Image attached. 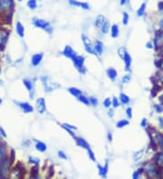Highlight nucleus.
Segmentation results:
<instances>
[{
  "label": "nucleus",
  "instance_id": "nucleus-57",
  "mask_svg": "<svg viewBox=\"0 0 163 179\" xmlns=\"http://www.w3.org/2000/svg\"><path fill=\"white\" fill-rule=\"evenodd\" d=\"M108 139H109V141H112V139H113V137H112V133H110V132H109V133H108Z\"/></svg>",
  "mask_w": 163,
  "mask_h": 179
},
{
  "label": "nucleus",
  "instance_id": "nucleus-37",
  "mask_svg": "<svg viewBox=\"0 0 163 179\" xmlns=\"http://www.w3.org/2000/svg\"><path fill=\"white\" fill-rule=\"evenodd\" d=\"M125 53H126V50H125L124 47H120V48L118 49V54H119L120 57L121 59H123V57H124V55H125Z\"/></svg>",
  "mask_w": 163,
  "mask_h": 179
},
{
  "label": "nucleus",
  "instance_id": "nucleus-6",
  "mask_svg": "<svg viewBox=\"0 0 163 179\" xmlns=\"http://www.w3.org/2000/svg\"><path fill=\"white\" fill-rule=\"evenodd\" d=\"M9 174V161L8 159H4L0 163V176L6 177Z\"/></svg>",
  "mask_w": 163,
  "mask_h": 179
},
{
  "label": "nucleus",
  "instance_id": "nucleus-4",
  "mask_svg": "<svg viewBox=\"0 0 163 179\" xmlns=\"http://www.w3.org/2000/svg\"><path fill=\"white\" fill-rule=\"evenodd\" d=\"M82 39H83V42H84V45L85 46V50L87 52L92 53V54H97L96 51H95V49H94V46L92 45L90 39L85 35H82Z\"/></svg>",
  "mask_w": 163,
  "mask_h": 179
},
{
  "label": "nucleus",
  "instance_id": "nucleus-51",
  "mask_svg": "<svg viewBox=\"0 0 163 179\" xmlns=\"http://www.w3.org/2000/svg\"><path fill=\"white\" fill-rule=\"evenodd\" d=\"M159 51V56H163V45L159 47V49L158 50Z\"/></svg>",
  "mask_w": 163,
  "mask_h": 179
},
{
  "label": "nucleus",
  "instance_id": "nucleus-44",
  "mask_svg": "<svg viewBox=\"0 0 163 179\" xmlns=\"http://www.w3.org/2000/svg\"><path fill=\"white\" fill-rule=\"evenodd\" d=\"M112 102H113V108H118L119 106H120V101H118V99L117 98H113V101H112Z\"/></svg>",
  "mask_w": 163,
  "mask_h": 179
},
{
  "label": "nucleus",
  "instance_id": "nucleus-45",
  "mask_svg": "<svg viewBox=\"0 0 163 179\" xmlns=\"http://www.w3.org/2000/svg\"><path fill=\"white\" fill-rule=\"evenodd\" d=\"M155 109L158 113L163 112V104L162 105H155Z\"/></svg>",
  "mask_w": 163,
  "mask_h": 179
},
{
  "label": "nucleus",
  "instance_id": "nucleus-53",
  "mask_svg": "<svg viewBox=\"0 0 163 179\" xmlns=\"http://www.w3.org/2000/svg\"><path fill=\"white\" fill-rule=\"evenodd\" d=\"M128 2V0H120V6H125Z\"/></svg>",
  "mask_w": 163,
  "mask_h": 179
},
{
  "label": "nucleus",
  "instance_id": "nucleus-7",
  "mask_svg": "<svg viewBox=\"0 0 163 179\" xmlns=\"http://www.w3.org/2000/svg\"><path fill=\"white\" fill-rule=\"evenodd\" d=\"M163 45V31H159L156 34L155 38H154V42H153V45L154 47L159 50V47Z\"/></svg>",
  "mask_w": 163,
  "mask_h": 179
},
{
  "label": "nucleus",
  "instance_id": "nucleus-19",
  "mask_svg": "<svg viewBox=\"0 0 163 179\" xmlns=\"http://www.w3.org/2000/svg\"><path fill=\"white\" fill-rule=\"evenodd\" d=\"M35 148L38 151H40V152H45L47 149V146L42 141L35 140Z\"/></svg>",
  "mask_w": 163,
  "mask_h": 179
},
{
  "label": "nucleus",
  "instance_id": "nucleus-58",
  "mask_svg": "<svg viewBox=\"0 0 163 179\" xmlns=\"http://www.w3.org/2000/svg\"><path fill=\"white\" fill-rule=\"evenodd\" d=\"M159 25H160V28H161V31H163V19L159 22Z\"/></svg>",
  "mask_w": 163,
  "mask_h": 179
},
{
  "label": "nucleus",
  "instance_id": "nucleus-38",
  "mask_svg": "<svg viewBox=\"0 0 163 179\" xmlns=\"http://www.w3.org/2000/svg\"><path fill=\"white\" fill-rule=\"evenodd\" d=\"M87 152H88V156H89V157H90V159H91L92 161H93V162L96 161V159H95L94 153L92 152V150L90 147H89V148H87Z\"/></svg>",
  "mask_w": 163,
  "mask_h": 179
},
{
  "label": "nucleus",
  "instance_id": "nucleus-59",
  "mask_svg": "<svg viewBox=\"0 0 163 179\" xmlns=\"http://www.w3.org/2000/svg\"><path fill=\"white\" fill-rule=\"evenodd\" d=\"M160 101H161L162 104H163V93H162V95L160 96Z\"/></svg>",
  "mask_w": 163,
  "mask_h": 179
},
{
  "label": "nucleus",
  "instance_id": "nucleus-29",
  "mask_svg": "<svg viewBox=\"0 0 163 179\" xmlns=\"http://www.w3.org/2000/svg\"><path fill=\"white\" fill-rule=\"evenodd\" d=\"M127 125H129V121L127 119H120V120H119L117 122L116 127L119 128V129H122V128H124Z\"/></svg>",
  "mask_w": 163,
  "mask_h": 179
},
{
  "label": "nucleus",
  "instance_id": "nucleus-43",
  "mask_svg": "<svg viewBox=\"0 0 163 179\" xmlns=\"http://www.w3.org/2000/svg\"><path fill=\"white\" fill-rule=\"evenodd\" d=\"M32 176L35 177V178L38 176V168H37V166H35V167H34L32 168Z\"/></svg>",
  "mask_w": 163,
  "mask_h": 179
},
{
  "label": "nucleus",
  "instance_id": "nucleus-31",
  "mask_svg": "<svg viewBox=\"0 0 163 179\" xmlns=\"http://www.w3.org/2000/svg\"><path fill=\"white\" fill-rule=\"evenodd\" d=\"M145 10H146V4L143 3V4H141V6L139 7L138 11H137V16L138 17H142L145 14Z\"/></svg>",
  "mask_w": 163,
  "mask_h": 179
},
{
  "label": "nucleus",
  "instance_id": "nucleus-60",
  "mask_svg": "<svg viewBox=\"0 0 163 179\" xmlns=\"http://www.w3.org/2000/svg\"><path fill=\"white\" fill-rule=\"evenodd\" d=\"M1 103H2V100H1V99H0V104H1Z\"/></svg>",
  "mask_w": 163,
  "mask_h": 179
},
{
  "label": "nucleus",
  "instance_id": "nucleus-2",
  "mask_svg": "<svg viewBox=\"0 0 163 179\" xmlns=\"http://www.w3.org/2000/svg\"><path fill=\"white\" fill-rule=\"evenodd\" d=\"M73 63L74 64V66L76 67V69L78 70V72L80 73H86V69L84 67V56H81V55H75L72 58Z\"/></svg>",
  "mask_w": 163,
  "mask_h": 179
},
{
  "label": "nucleus",
  "instance_id": "nucleus-20",
  "mask_svg": "<svg viewBox=\"0 0 163 179\" xmlns=\"http://www.w3.org/2000/svg\"><path fill=\"white\" fill-rule=\"evenodd\" d=\"M106 73H107L108 77L110 78L112 81H115L116 78H117V75H118L117 71L115 70V69H113V68H109L108 70H107V72H106Z\"/></svg>",
  "mask_w": 163,
  "mask_h": 179
},
{
  "label": "nucleus",
  "instance_id": "nucleus-61",
  "mask_svg": "<svg viewBox=\"0 0 163 179\" xmlns=\"http://www.w3.org/2000/svg\"><path fill=\"white\" fill-rule=\"evenodd\" d=\"M18 1H19V2H21V1H23V0H18Z\"/></svg>",
  "mask_w": 163,
  "mask_h": 179
},
{
  "label": "nucleus",
  "instance_id": "nucleus-47",
  "mask_svg": "<svg viewBox=\"0 0 163 179\" xmlns=\"http://www.w3.org/2000/svg\"><path fill=\"white\" fill-rule=\"evenodd\" d=\"M130 81H131V75L130 74L125 75V76H123V78H122V82H123V83H128Z\"/></svg>",
  "mask_w": 163,
  "mask_h": 179
},
{
  "label": "nucleus",
  "instance_id": "nucleus-22",
  "mask_svg": "<svg viewBox=\"0 0 163 179\" xmlns=\"http://www.w3.org/2000/svg\"><path fill=\"white\" fill-rule=\"evenodd\" d=\"M94 49H95V51H96L97 54L101 55V54L102 53V52H103V45H102V43L100 42V41H96V42H95V45H94Z\"/></svg>",
  "mask_w": 163,
  "mask_h": 179
},
{
  "label": "nucleus",
  "instance_id": "nucleus-14",
  "mask_svg": "<svg viewBox=\"0 0 163 179\" xmlns=\"http://www.w3.org/2000/svg\"><path fill=\"white\" fill-rule=\"evenodd\" d=\"M74 139H75V142H76L77 146L83 147V148H85V149H87V148L90 147L88 142L84 139H83V137H74Z\"/></svg>",
  "mask_w": 163,
  "mask_h": 179
},
{
  "label": "nucleus",
  "instance_id": "nucleus-55",
  "mask_svg": "<svg viewBox=\"0 0 163 179\" xmlns=\"http://www.w3.org/2000/svg\"><path fill=\"white\" fill-rule=\"evenodd\" d=\"M108 115H109V117H111V118H113V115H114V111H113V109H111V111H109Z\"/></svg>",
  "mask_w": 163,
  "mask_h": 179
},
{
  "label": "nucleus",
  "instance_id": "nucleus-12",
  "mask_svg": "<svg viewBox=\"0 0 163 179\" xmlns=\"http://www.w3.org/2000/svg\"><path fill=\"white\" fill-rule=\"evenodd\" d=\"M63 54L65 57H68V58L72 59V58L75 55V54H76V52L73 50V48H72L71 46L66 45V46L64 47L63 51Z\"/></svg>",
  "mask_w": 163,
  "mask_h": 179
},
{
  "label": "nucleus",
  "instance_id": "nucleus-13",
  "mask_svg": "<svg viewBox=\"0 0 163 179\" xmlns=\"http://www.w3.org/2000/svg\"><path fill=\"white\" fill-rule=\"evenodd\" d=\"M43 60V53L42 52H39V53H35L32 56V60H31V63H32V65L33 66H37L40 64V63L42 62Z\"/></svg>",
  "mask_w": 163,
  "mask_h": 179
},
{
  "label": "nucleus",
  "instance_id": "nucleus-46",
  "mask_svg": "<svg viewBox=\"0 0 163 179\" xmlns=\"http://www.w3.org/2000/svg\"><path fill=\"white\" fill-rule=\"evenodd\" d=\"M147 125H148V119H147L146 118H143L142 120H141V126L142 128L146 129V128H147Z\"/></svg>",
  "mask_w": 163,
  "mask_h": 179
},
{
  "label": "nucleus",
  "instance_id": "nucleus-15",
  "mask_svg": "<svg viewBox=\"0 0 163 179\" xmlns=\"http://www.w3.org/2000/svg\"><path fill=\"white\" fill-rule=\"evenodd\" d=\"M23 175V168H21L20 166H17L14 168V170L12 171L10 176L12 178H20Z\"/></svg>",
  "mask_w": 163,
  "mask_h": 179
},
{
  "label": "nucleus",
  "instance_id": "nucleus-36",
  "mask_svg": "<svg viewBox=\"0 0 163 179\" xmlns=\"http://www.w3.org/2000/svg\"><path fill=\"white\" fill-rule=\"evenodd\" d=\"M143 171H144L143 168H141V169H139L138 171H135V172L132 174V178H134V179L140 178V176H141V173H142Z\"/></svg>",
  "mask_w": 163,
  "mask_h": 179
},
{
  "label": "nucleus",
  "instance_id": "nucleus-56",
  "mask_svg": "<svg viewBox=\"0 0 163 179\" xmlns=\"http://www.w3.org/2000/svg\"><path fill=\"white\" fill-rule=\"evenodd\" d=\"M159 11L163 12V2H159Z\"/></svg>",
  "mask_w": 163,
  "mask_h": 179
},
{
  "label": "nucleus",
  "instance_id": "nucleus-48",
  "mask_svg": "<svg viewBox=\"0 0 163 179\" xmlns=\"http://www.w3.org/2000/svg\"><path fill=\"white\" fill-rule=\"evenodd\" d=\"M126 115H127L128 119H131L132 118V109H131V108H128L126 109Z\"/></svg>",
  "mask_w": 163,
  "mask_h": 179
},
{
  "label": "nucleus",
  "instance_id": "nucleus-34",
  "mask_svg": "<svg viewBox=\"0 0 163 179\" xmlns=\"http://www.w3.org/2000/svg\"><path fill=\"white\" fill-rule=\"evenodd\" d=\"M129 19H130L129 14L127 12H123V14H122V24L124 25H127L129 24Z\"/></svg>",
  "mask_w": 163,
  "mask_h": 179
},
{
  "label": "nucleus",
  "instance_id": "nucleus-16",
  "mask_svg": "<svg viewBox=\"0 0 163 179\" xmlns=\"http://www.w3.org/2000/svg\"><path fill=\"white\" fill-rule=\"evenodd\" d=\"M23 81H24V84H25V86L26 87V89L30 91V96H31V98H33V97H34V94H35L33 82H32L30 80H27V79H25Z\"/></svg>",
  "mask_w": 163,
  "mask_h": 179
},
{
  "label": "nucleus",
  "instance_id": "nucleus-28",
  "mask_svg": "<svg viewBox=\"0 0 163 179\" xmlns=\"http://www.w3.org/2000/svg\"><path fill=\"white\" fill-rule=\"evenodd\" d=\"M120 102L122 103V104H128L129 102H130V98H129V96L128 95H126V94H124V93H120Z\"/></svg>",
  "mask_w": 163,
  "mask_h": 179
},
{
  "label": "nucleus",
  "instance_id": "nucleus-26",
  "mask_svg": "<svg viewBox=\"0 0 163 179\" xmlns=\"http://www.w3.org/2000/svg\"><path fill=\"white\" fill-rule=\"evenodd\" d=\"M17 33L18 34V35L20 37H24V35H25V28L20 22L17 23Z\"/></svg>",
  "mask_w": 163,
  "mask_h": 179
},
{
  "label": "nucleus",
  "instance_id": "nucleus-30",
  "mask_svg": "<svg viewBox=\"0 0 163 179\" xmlns=\"http://www.w3.org/2000/svg\"><path fill=\"white\" fill-rule=\"evenodd\" d=\"M143 152H144L143 149H141V150H140V151H137V152H135V153L133 154V156H132L133 160H134V161H137V160L141 159V158L142 157Z\"/></svg>",
  "mask_w": 163,
  "mask_h": 179
},
{
  "label": "nucleus",
  "instance_id": "nucleus-35",
  "mask_svg": "<svg viewBox=\"0 0 163 179\" xmlns=\"http://www.w3.org/2000/svg\"><path fill=\"white\" fill-rule=\"evenodd\" d=\"M102 28V34H107L109 31V28H110V24H109L108 21H105V23L102 24V26L101 27Z\"/></svg>",
  "mask_w": 163,
  "mask_h": 179
},
{
  "label": "nucleus",
  "instance_id": "nucleus-62",
  "mask_svg": "<svg viewBox=\"0 0 163 179\" xmlns=\"http://www.w3.org/2000/svg\"><path fill=\"white\" fill-rule=\"evenodd\" d=\"M35 1H39V0H35Z\"/></svg>",
  "mask_w": 163,
  "mask_h": 179
},
{
  "label": "nucleus",
  "instance_id": "nucleus-18",
  "mask_svg": "<svg viewBox=\"0 0 163 179\" xmlns=\"http://www.w3.org/2000/svg\"><path fill=\"white\" fill-rule=\"evenodd\" d=\"M98 169H99V175L100 176L106 178L107 174H108V162H106V164L104 165V167H102L100 165H98Z\"/></svg>",
  "mask_w": 163,
  "mask_h": 179
},
{
  "label": "nucleus",
  "instance_id": "nucleus-21",
  "mask_svg": "<svg viewBox=\"0 0 163 179\" xmlns=\"http://www.w3.org/2000/svg\"><path fill=\"white\" fill-rule=\"evenodd\" d=\"M62 127L68 132V133H70V135L73 137H74L75 136H74V132H73V130H75V129H77V128L76 127H74V126H71L70 124H66V123H64V124H63L62 125Z\"/></svg>",
  "mask_w": 163,
  "mask_h": 179
},
{
  "label": "nucleus",
  "instance_id": "nucleus-27",
  "mask_svg": "<svg viewBox=\"0 0 163 179\" xmlns=\"http://www.w3.org/2000/svg\"><path fill=\"white\" fill-rule=\"evenodd\" d=\"M111 33H112V36L113 38H116L119 36L120 34V29H119V26L117 24H113L111 28Z\"/></svg>",
  "mask_w": 163,
  "mask_h": 179
},
{
  "label": "nucleus",
  "instance_id": "nucleus-23",
  "mask_svg": "<svg viewBox=\"0 0 163 179\" xmlns=\"http://www.w3.org/2000/svg\"><path fill=\"white\" fill-rule=\"evenodd\" d=\"M68 91H69L73 96H74V97H76V98H78L80 95L83 94V91H82L81 90H79V89H77V88H74V87L69 88V89H68Z\"/></svg>",
  "mask_w": 163,
  "mask_h": 179
},
{
  "label": "nucleus",
  "instance_id": "nucleus-3",
  "mask_svg": "<svg viewBox=\"0 0 163 179\" xmlns=\"http://www.w3.org/2000/svg\"><path fill=\"white\" fill-rule=\"evenodd\" d=\"M41 81H42V82H43L45 90L46 92H50V91L60 87V85H58L57 83H53V82L50 80V78L47 76H42L41 77Z\"/></svg>",
  "mask_w": 163,
  "mask_h": 179
},
{
  "label": "nucleus",
  "instance_id": "nucleus-1",
  "mask_svg": "<svg viewBox=\"0 0 163 179\" xmlns=\"http://www.w3.org/2000/svg\"><path fill=\"white\" fill-rule=\"evenodd\" d=\"M33 24L35 27H38V28L45 30L49 35H51L53 33V28L48 21H45L44 19H40V18H34Z\"/></svg>",
  "mask_w": 163,
  "mask_h": 179
},
{
  "label": "nucleus",
  "instance_id": "nucleus-8",
  "mask_svg": "<svg viewBox=\"0 0 163 179\" xmlns=\"http://www.w3.org/2000/svg\"><path fill=\"white\" fill-rule=\"evenodd\" d=\"M68 2H69V5L72 6L81 7V8H83L84 10H89L90 9V6L86 2H80V1H77V0H68Z\"/></svg>",
  "mask_w": 163,
  "mask_h": 179
},
{
  "label": "nucleus",
  "instance_id": "nucleus-40",
  "mask_svg": "<svg viewBox=\"0 0 163 179\" xmlns=\"http://www.w3.org/2000/svg\"><path fill=\"white\" fill-rule=\"evenodd\" d=\"M112 104H113V102H112L111 99H109V98L105 99L104 101H103V105H104L105 108H110Z\"/></svg>",
  "mask_w": 163,
  "mask_h": 179
},
{
  "label": "nucleus",
  "instance_id": "nucleus-9",
  "mask_svg": "<svg viewBox=\"0 0 163 179\" xmlns=\"http://www.w3.org/2000/svg\"><path fill=\"white\" fill-rule=\"evenodd\" d=\"M45 101L44 98H39L36 101V109L38 113L43 114L45 111Z\"/></svg>",
  "mask_w": 163,
  "mask_h": 179
},
{
  "label": "nucleus",
  "instance_id": "nucleus-41",
  "mask_svg": "<svg viewBox=\"0 0 163 179\" xmlns=\"http://www.w3.org/2000/svg\"><path fill=\"white\" fill-rule=\"evenodd\" d=\"M158 79H159L161 82H163V63H162V65L160 66V71H159V74H158Z\"/></svg>",
  "mask_w": 163,
  "mask_h": 179
},
{
  "label": "nucleus",
  "instance_id": "nucleus-32",
  "mask_svg": "<svg viewBox=\"0 0 163 179\" xmlns=\"http://www.w3.org/2000/svg\"><path fill=\"white\" fill-rule=\"evenodd\" d=\"M78 100L81 101V102H83V103H84L85 105H89V104H91L90 103V100H89V98H87L86 96H84V95H80L79 97H78Z\"/></svg>",
  "mask_w": 163,
  "mask_h": 179
},
{
  "label": "nucleus",
  "instance_id": "nucleus-17",
  "mask_svg": "<svg viewBox=\"0 0 163 179\" xmlns=\"http://www.w3.org/2000/svg\"><path fill=\"white\" fill-rule=\"evenodd\" d=\"M123 61L125 63V71L130 72L131 71V57L127 52H126L125 55L123 57Z\"/></svg>",
  "mask_w": 163,
  "mask_h": 179
},
{
  "label": "nucleus",
  "instance_id": "nucleus-39",
  "mask_svg": "<svg viewBox=\"0 0 163 179\" xmlns=\"http://www.w3.org/2000/svg\"><path fill=\"white\" fill-rule=\"evenodd\" d=\"M29 162L31 164H35V166H38L39 163H40V160L38 158L35 157H29Z\"/></svg>",
  "mask_w": 163,
  "mask_h": 179
},
{
  "label": "nucleus",
  "instance_id": "nucleus-33",
  "mask_svg": "<svg viewBox=\"0 0 163 179\" xmlns=\"http://www.w3.org/2000/svg\"><path fill=\"white\" fill-rule=\"evenodd\" d=\"M26 5L31 10H34L37 7V3H36L35 0H28V2H27Z\"/></svg>",
  "mask_w": 163,
  "mask_h": 179
},
{
  "label": "nucleus",
  "instance_id": "nucleus-11",
  "mask_svg": "<svg viewBox=\"0 0 163 179\" xmlns=\"http://www.w3.org/2000/svg\"><path fill=\"white\" fill-rule=\"evenodd\" d=\"M17 105L25 113H30L34 111L33 107L27 102H17Z\"/></svg>",
  "mask_w": 163,
  "mask_h": 179
},
{
  "label": "nucleus",
  "instance_id": "nucleus-50",
  "mask_svg": "<svg viewBox=\"0 0 163 179\" xmlns=\"http://www.w3.org/2000/svg\"><path fill=\"white\" fill-rule=\"evenodd\" d=\"M0 134H1V136H3L4 137H6V133L2 127H0Z\"/></svg>",
  "mask_w": 163,
  "mask_h": 179
},
{
  "label": "nucleus",
  "instance_id": "nucleus-49",
  "mask_svg": "<svg viewBox=\"0 0 163 179\" xmlns=\"http://www.w3.org/2000/svg\"><path fill=\"white\" fill-rule=\"evenodd\" d=\"M58 157H59L60 158H63V159H67L66 155L63 152V151H58Z\"/></svg>",
  "mask_w": 163,
  "mask_h": 179
},
{
  "label": "nucleus",
  "instance_id": "nucleus-25",
  "mask_svg": "<svg viewBox=\"0 0 163 179\" xmlns=\"http://www.w3.org/2000/svg\"><path fill=\"white\" fill-rule=\"evenodd\" d=\"M105 17L102 15L98 16L96 17V20H95V25H96L97 27H99V28H101V27L102 26V24L105 23Z\"/></svg>",
  "mask_w": 163,
  "mask_h": 179
},
{
  "label": "nucleus",
  "instance_id": "nucleus-52",
  "mask_svg": "<svg viewBox=\"0 0 163 179\" xmlns=\"http://www.w3.org/2000/svg\"><path fill=\"white\" fill-rule=\"evenodd\" d=\"M153 46H154V45H152V43H147V44H146V47L149 48V49H152Z\"/></svg>",
  "mask_w": 163,
  "mask_h": 179
},
{
  "label": "nucleus",
  "instance_id": "nucleus-24",
  "mask_svg": "<svg viewBox=\"0 0 163 179\" xmlns=\"http://www.w3.org/2000/svg\"><path fill=\"white\" fill-rule=\"evenodd\" d=\"M155 163L158 165L159 167H163V152H160L156 155L155 157Z\"/></svg>",
  "mask_w": 163,
  "mask_h": 179
},
{
  "label": "nucleus",
  "instance_id": "nucleus-42",
  "mask_svg": "<svg viewBox=\"0 0 163 179\" xmlns=\"http://www.w3.org/2000/svg\"><path fill=\"white\" fill-rule=\"evenodd\" d=\"M89 100H90V103H91L92 106H97V105H98V100H97V98L91 97Z\"/></svg>",
  "mask_w": 163,
  "mask_h": 179
},
{
  "label": "nucleus",
  "instance_id": "nucleus-5",
  "mask_svg": "<svg viewBox=\"0 0 163 179\" xmlns=\"http://www.w3.org/2000/svg\"><path fill=\"white\" fill-rule=\"evenodd\" d=\"M14 6V0H0V12L12 11Z\"/></svg>",
  "mask_w": 163,
  "mask_h": 179
},
{
  "label": "nucleus",
  "instance_id": "nucleus-54",
  "mask_svg": "<svg viewBox=\"0 0 163 179\" xmlns=\"http://www.w3.org/2000/svg\"><path fill=\"white\" fill-rule=\"evenodd\" d=\"M159 126L161 128H163V118H159Z\"/></svg>",
  "mask_w": 163,
  "mask_h": 179
},
{
  "label": "nucleus",
  "instance_id": "nucleus-10",
  "mask_svg": "<svg viewBox=\"0 0 163 179\" xmlns=\"http://www.w3.org/2000/svg\"><path fill=\"white\" fill-rule=\"evenodd\" d=\"M8 32L4 30V29H0V48H3L6 42H7V39H8Z\"/></svg>",
  "mask_w": 163,
  "mask_h": 179
}]
</instances>
